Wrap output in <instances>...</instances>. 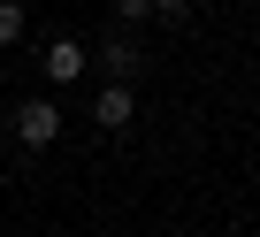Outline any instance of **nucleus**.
<instances>
[{"mask_svg": "<svg viewBox=\"0 0 260 237\" xmlns=\"http://www.w3.org/2000/svg\"><path fill=\"white\" fill-rule=\"evenodd\" d=\"M153 16H169V23H184V16H191V0H153Z\"/></svg>", "mask_w": 260, "mask_h": 237, "instance_id": "nucleus-7", "label": "nucleus"}, {"mask_svg": "<svg viewBox=\"0 0 260 237\" xmlns=\"http://www.w3.org/2000/svg\"><path fill=\"white\" fill-rule=\"evenodd\" d=\"M115 16H122V23H146V16H153V0H115Z\"/></svg>", "mask_w": 260, "mask_h": 237, "instance_id": "nucleus-6", "label": "nucleus"}, {"mask_svg": "<svg viewBox=\"0 0 260 237\" xmlns=\"http://www.w3.org/2000/svg\"><path fill=\"white\" fill-rule=\"evenodd\" d=\"M23 39V0H0V46Z\"/></svg>", "mask_w": 260, "mask_h": 237, "instance_id": "nucleus-5", "label": "nucleus"}, {"mask_svg": "<svg viewBox=\"0 0 260 237\" xmlns=\"http://www.w3.org/2000/svg\"><path fill=\"white\" fill-rule=\"evenodd\" d=\"M84 61H92V54H84L77 39H54V46H46V77H54V84H77Z\"/></svg>", "mask_w": 260, "mask_h": 237, "instance_id": "nucleus-3", "label": "nucleus"}, {"mask_svg": "<svg viewBox=\"0 0 260 237\" xmlns=\"http://www.w3.org/2000/svg\"><path fill=\"white\" fill-rule=\"evenodd\" d=\"M100 61H107L115 77H138V69H146V46H138V31H115V39L100 46Z\"/></svg>", "mask_w": 260, "mask_h": 237, "instance_id": "nucleus-2", "label": "nucleus"}, {"mask_svg": "<svg viewBox=\"0 0 260 237\" xmlns=\"http://www.w3.org/2000/svg\"><path fill=\"white\" fill-rule=\"evenodd\" d=\"M92 115H100V130H130V115H138V107H130V92H122V84H107Z\"/></svg>", "mask_w": 260, "mask_h": 237, "instance_id": "nucleus-4", "label": "nucleus"}, {"mask_svg": "<svg viewBox=\"0 0 260 237\" xmlns=\"http://www.w3.org/2000/svg\"><path fill=\"white\" fill-rule=\"evenodd\" d=\"M16 138H23V146H54V138H61V107H54V99H23V107H16Z\"/></svg>", "mask_w": 260, "mask_h": 237, "instance_id": "nucleus-1", "label": "nucleus"}]
</instances>
